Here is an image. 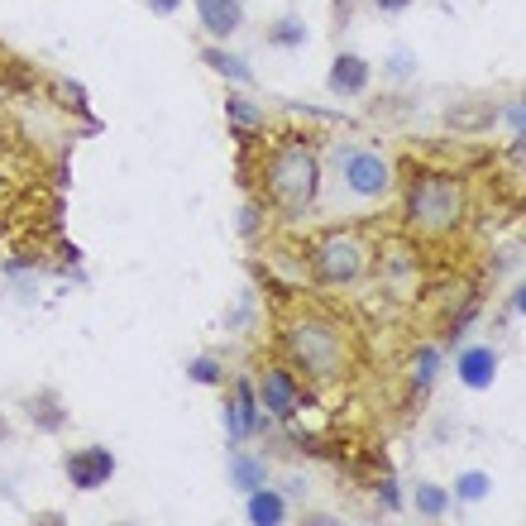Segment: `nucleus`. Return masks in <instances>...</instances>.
<instances>
[{"label":"nucleus","instance_id":"22","mask_svg":"<svg viewBox=\"0 0 526 526\" xmlns=\"http://www.w3.org/2000/svg\"><path fill=\"white\" fill-rule=\"evenodd\" d=\"M235 225H240V235L244 240H259V225H263V206H259V197H249L235 211Z\"/></svg>","mask_w":526,"mask_h":526},{"label":"nucleus","instance_id":"26","mask_svg":"<svg viewBox=\"0 0 526 526\" xmlns=\"http://www.w3.org/2000/svg\"><path fill=\"white\" fill-rule=\"evenodd\" d=\"M29 526H72V522H67V512L48 507V512H34V517H29Z\"/></svg>","mask_w":526,"mask_h":526},{"label":"nucleus","instance_id":"11","mask_svg":"<svg viewBox=\"0 0 526 526\" xmlns=\"http://www.w3.org/2000/svg\"><path fill=\"white\" fill-rule=\"evenodd\" d=\"M455 373H460L464 388L488 393V388L498 383V350H488V345H464L460 359H455Z\"/></svg>","mask_w":526,"mask_h":526},{"label":"nucleus","instance_id":"18","mask_svg":"<svg viewBox=\"0 0 526 526\" xmlns=\"http://www.w3.org/2000/svg\"><path fill=\"white\" fill-rule=\"evenodd\" d=\"M488 493H493V479L483 469H464L455 479V488H450V503H483Z\"/></svg>","mask_w":526,"mask_h":526},{"label":"nucleus","instance_id":"33","mask_svg":"<svg viewBox=\"0 0 526 526\" xmlns=\"http://www.w3.org/2000/svg\"><path fill=\"white\" fill-rule=\"evenodd\" d=\"M10 440V421H5V412H0V445Z\"/></svg>","mask_w":526,"mask_h":526},{"label":"nucleus","instance_id":"9","mask_svg":"<svg viewBox=\"0 0 526 526\" xmlns=\"http://www.w3.org/2000/svg\"><path fill=\"white\" fill-rule=\"evenodd\" d=\"M259 393H254V383L249 378H240L235 383V393L225 397V436H230V445H244L249 436H259Z\"/></svg>","mask_w":526,"mask_h":526},{"label":"nucleus","instance_id":"32","mask_svg":"<svg viewBox=\"0 0 526 526\" xmlns=\"http://www.w3.org/2000/svg\"><path fill=\"white\" fill-rule=\"evenodd\" d=\"M388 67H393V77H397V72H407V67H412V58H407V53H393V58H388Z\"/></svg>","mask_w":526,"mask_h":526},{"label":"nucleus","instance_id":"20","mask_svg":"<svg viewBox=\"0 0 526 526\" xmlns=\"http://www.w3.org/2000/svg\"><path fill=\"white\" fill-rule=\"evenodd\" d=\"M417 507L421 517H445L450 512V488H440V483H417Z\"/></svg>","mask_w":526,"mask_h":526},{"label":"nucleus","instance_id":"2","mask_svg":"<svg viewBox=\"0 0 526 526\" xmlns=\"http://www.w3.org/2000/svg\"><path fill=\"white\" fill-rule=\"evenodd\" d=\"M464 211H469V182L445 168H426V163H402V216L407 230L421 240H445L460 230Z\"/></svg>","mask_w":526,"mask_h":526},{"label":"nucleus","instance_id":"3","mask_svg":"<svg viewBox=\"0 0 526 526\" xmlns=\"http://www.w3.org/2000/svg\"><path fill=\"white\" fill-rule=\"evenodd\" d=\"M278 340H283L287 369L302 373L316 388L321 383H340L345 369H350V345L326 316H292L287 326H278Z\"/></svg>","mask_w":526,"mask_h":526},{"label":"nucleus","instance_id":"12","mask_svg":"<svg viewBox=\"0 0 526 526\" xmlns=\"http://www.w3.org/2000/svg\"><path fill=\"white\" fill-rule=\"evenodd\" d=\"M24 417H29L34 431H44V436H58V431H67V421H72L58 388H39V393L24 397Z\"/></svg>","mask_w":526,"mask_h":526},{"label":"nucleus","instance_id":"7","mask_svg":"<svg viewBox=\"0 0 526 526\" xmlns=\"http://www.w3.org/2000/svg\"><path fill=\"white\" fill-rule=\"evenodd\" d=\"M254 393H259L263 412H268V417H278V421H292V417H297V407L307 402V393H302V378L287 369V364H268V369H263V378L254 383Z\"/></svg>","mask_w":526,"mask_h":526},{"label":"nucleus","instance_id":"16","mask_svg":"<svg viewBox=\"0 0 526 526\" xmlns=\"http://www.w3.org/2000/svg\"><path fill=\"white\" fill-rule=\"evenodd\" d=\"M230 483L240 488V493H254V488H263L268 483V464L259 460V455H230Z\"/></svg>","mask_w":526,"mask_h":526},{"label":"nucleus","instance_id":"10","mask_svg":"<svg viewBox=\"0 0 526 526\" xmlns=\"http://www.w3.org/2000/svg\"><path fill=\"white\" fill-rule=\"evenodd\" d=\"M197 24L216 44L235 39L244 29V0H197Z\"/></svg>","mask_w":526,"mask_h":526},{"label":"nucleus","instance_id":"15","mask_svg":"<svg viewBox=\"0 0 526 526\" xmlns=\"http://www.w3.org/2000/svg\"><path fill=\"white\" fill-rule=\"evenodd\" d=\"M268 48H302L311 39V29H307V20L297 15V10H287V15H278V20L268 24Z\"/></svg>","mask_w":526,"mask_h":526},{"label":"nucleus","instance_id":"30","mask_svg":"<svg viewBox=\"0 0 526 526\" xmlns=\"http://www.w3.org/2000/svg\"><path fill=\"white\" fill-rule=\"evenodd\" d=\"M522 307H526V283H517V287H512V297H507V311H512V316H522Z\"/></svg>","mask_w":526,"mask_h":526},{"label":"nucleus","instance_id":"8","mask_svg":"<svg viewBox=\"0 0 526 526\" xmlns=\"http://www.w3.org/2000/svg\"><path fill=\"white\" fill-rule=\"evenodd\" d=\"M373 82V63L364 53H354V48H340L326 67V91L335 101H359Z\"/></svg>","mask_w":526,"mask_h":526},{"label":"nucleus","instance_id":"28","mask_svg":"<svg viewBox=\"0 0 526 526\" xmlns=\"http://www.w3.org/2000/svg\"><path fill=\"white\" fill-rule=\"evenodd\" d=\"M144 5H149L154 15H177V10H182L187 0H144Z\"/></svg>","mask_w":526,"mask_h":526},{"label":"nucleus","instance_id":"17","mask_svg":"<svg viewBox=\"0 0 526 526\" xmlns=\"http://www.w3.org/2000/svg\"><path fill=\"white\" fill-rule=\"evenodd\" d=\"M440 369H445V354H440L436 345H421V350H417V378H412V393H417V397L431 393V388H436V378H440Z\"/></svg>","mask_w":526,"mask_h":526},{"label":"nucleus","instance_id":"21","mask_svg":"<svg viewBox=\"0 0 526 526\" xmlns=\"http://www.w3.org/2000/svg\"><path fill=\"white\" fill-rule=\"evenodd\" d=\"M187 378H192L197 388H220L225 369H220L216 354H197V359H187Z\"/></svg>","mask_w":526,"mask_h":526},{"label":"nucleus","instance_id":"19","mask_svg":"<svg viewBox=\"0 0 526 526\" xmlns=\"http://www.w3.org/2000/svg\"><path fill=\"white\" fill-rule=\"evenodd\" d=\"M225 115H230V125H235V130H259V125H263V110L254 106V101H244L240 91H230V96H225Z\"/></svg>","mask_w":526,"mask_h":526},{"label":"nucleus","instance_id":"5","mask_svg":"<svg viewBox=\"0 0 526 526\" xmlns=\"http://www.w3.org/2000/svg\"><path fill=\"white\" fill-rule=\"evenodd\" d=\"M330 168L340 177L345 197L354 201H383L393 192V163L378 149H369V144H340L335 158H330Z\"/></svg>","mask_w":526,"mask_h":526},{"label":"nucleus","instance_id":"6","mask_svg":"<svg viewBox=\"0 0 526 526\" xmlns=\"http://www.w3.org/2000/svg\"><path fill=\"white\" fill-rule=\"evenodd\" d=\"M115 469H120V460H115L110 445H77V450H67L63 455V474H67V483H72L77 493H96V488H106V483L115 479Z\"/></svg>","mask_w":526,"mask_h":526},{"label":"nucleus","instance_id":"25","mask_svg":"<svg viewBox=\"0 0 526 526\" xmlns=\"http://www.w3.org/2000/svg\"><path fill=\"white\" fill-rule=\"evenodd\" d=\"M503 120L512 125V134H522V125H526V106H522V96H512V106H503Z\"/></svg>","mask_w":526,"mask_h":526},{"label":"nucleus","instance_id":"24","mask_svg":"<svg viewBox=\"0 0 526 526\" xmlns=\"http://www.w3.org/2000/svg\"><path fill=\"white\" fill-rule=\"evenodd\" d=\"M378 507H383V512H402V488H397L393 474L378 479Z\"/></svg>","mask_w":526,"mask_h":526},{"label":"nucleus","instance_id":"23","mask_svg":"<svg viewBox=\"0 0 526 526\" xmlns=\"http://www.w3.org/2000/svg\"><path fill=\"white\" fill-rule=\"evenodd\" d=\"M53 91H58V101H63V106H72V110H77V115H82V120H91L87 96H82V87H77L72 77H58V82H53Z\"/></svg>","mask_w":526,"mask_h":526},{"label":"nucleus","instance_id":"13","mask_svg":"<svg viewBox=\"0 0 526 526\" xmlns=\"http://www.w3.org/2000/svg\"><path fill=\"white\" fill-rule=\"evenodd\" d=\"M244 517H249V526H287V498L278 493V488H254V493H244Z\"/></svg>","mask_w":526,"mask_h":526},{"label":"nucleus","instance_id":"34","mask_svg":"<svg viewBox=\"0 0 526 526\" xmlns=\"http://www.w3.org/2000/svg\"><path fill=\"white\" fill-rule=\"evenodd\" d=\"M120 526H130V522H120Z\"/></svg>","mask_w":526,"mask_h":526},{"label":"nucleus","instance_id":"29","mask_svg":"<svg viewBox=\"0 0 526 526\" xmlns=\"http://www.w3.org/2000/svg\"><path fill=\"white\" fill-rule=\"evenodd\" d=\"M350 5L354 0H335V34H345V24H350Z\"/></svg>","mask_w":526,"mask_h":526},{"label":"nucleus","instance_id":"31","mask_svg":"<svg viewBox=\"0 0 526 526\" xmlns=\"http://www.w3.org/2000/svg\"><path fill=\"white\" fill-rule=\"evenodd\" d=\"M302 526H340V522H335L330 512H307V517H302Z\"/></svg>","mask_w":526,"mask_h":526},{"label":"nucleus","instance_id":"14","mask_svg":"<svg viewBox=\"0 0 526 526\" xmlns=\"http://www.w3.org/2000/svg\"><path fill=\"white\" fill-rule=\"evenodd\" d=\"M201 63L211 67V72H220L225 82H244V87L254 82V67L244 63L240 53H230V48H220V44H206V48H201Z\"/></svg>","mask_w":526,"mask_h":526},{"label":"nucleus","instance_id":"27","mask_svg":"<svg viewBox=\"0 0 526 526\" xmlns=\"http://www.w3.org/2000/svg\"><path fill=\"white\" fill-rule=\"evenodd\" d=\"M417 0H373V10H383V15H402V10H412Z\"/></svg>","mask_w":526,"mask_h":526},{"label":"nucleus","instance_id":"4","mask_svg":"<svg viewBox=\"0 0 526 526\" xmlns=\"http://www.w3.org/2000/svg\"><path fill=\"white\" fill-rule=\"evenodd\" d=\"M307 273H311V283L316 287L364 283V278L373 273L369 235H359V230H330V235H321L307 254Z\"/></svg>","mask_w":526,"mask_h":526},{"label":"nucleus","instance_id":"1","mask_svg":"<svg viewBox=\"0 0 526 526\" xmlns=\"http://www.w3.org/2000/svg\"><path fill=\"white\" fill-rule=\"evenodd\" d=\"M254 192H259V206L273 216H307L321 197V149H316V139L302 130H287L273 144H263Z\"/></svg>","mask_w":526,"mask_h":526}]
</instances>
